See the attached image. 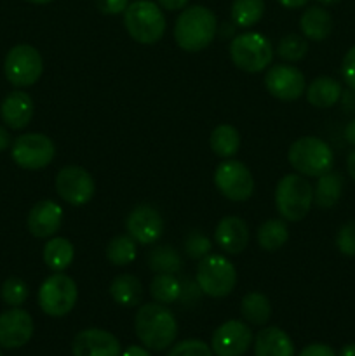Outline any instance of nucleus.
I'll return each instance as SVG.
<instances>
[{
	"label": "nucleus",
	"mask_w": 355,
	"mask_h": 356,
	"mask_svg": "<svg viewBox=\"0 0 355 356\" xmlns=\"http://www.w3.org/2000/svg\"><path fill=\"white\" fill-rule=\"evenodd\" d=\"M336 247L343 256H355V221L341 226L336 235Z\"/></svg>",
	"instance_id": "4c0bfd02"
},
{
	"label": "nucleus",
	"mask_w": 355,
	"mask_h": 356,
	"mask_svg": "<svg viewBox=\"0 0 355 356\" xmlns=\"http://www.w3.org/2000/svg\"><path fill=\"white\" fill-rule=\"evenodd\" d=\"M56 193L73 207H82L93 200L96 193V183L89 170L79 165L63 167L56 176Z\"/></svg>",
	"instance_id": "9b49d317"
},
{
	"label": "nucleus",
	"mask_w": 355,
	"mask_h": 356,
	"mask_svg": "<svg viewBox=\"0 0 355 356\" xmlns=\"http://www.w3.org/2000/svg\"><path fill=\"white\" fill-rule=\"evenodd\" d=\"M127 233L143 245H152L162 236L164 219L157 209L152 205H138L129 212L125 219Z\"/></svg>",
	"instance_id": "2eb2a0df"
},
{
	"label": "nucleus",
	"mask_w": 355,
	"mask_h": 356,
	"mask_svg": "<svg viewBox=\"0 0 355 356\" xmlns=\"http://www.w3.org/2000/svg\"><path fill=\"white\" fill-rule=\"evenodd\" d=\"M212 249V243L207 236L202 235L200 232H191L184 240V252L191 259L200 261L202 257L207 256Z\"/></svg>",
	"instance_id": "c9c22d12"
},
{
	"label": "nucleus",
	"mask_w": 355,
	"mask_h": 356,
	"mask_svg": "<svg viewBox=\"0 0 355 356\" xmlns=\"http://www.w3.org/2000/svg\"><path fill=\"white\" fill-rule=\"evenodd\" d=\"M188 2L190 0H157V3L166 10H183Z\"/></svg>",
	"instance_id": "79ce46f5"
},
{
	"label": "nucleus",
	"mask_w": 355,
	"mask_h": 356,
	"mask_svg": "<svg viewBox=\"0 0 355 356\" xmlns=\"http://www.w3.org/2000/svg\"><path fill=\"white\" fill-rule=\"evenodd\" d=\"M287 160L292 169L305 177H320L333 170L334 153L324 139L315 136L299 138L289 146Z\"/></svg>",
	"instance_id": "39448f33"
},
{
	"label": "nucleus",
	"mask_w": 355,
	"mask_h": 356,
	"mask_svg": "<svg viewBox=\"0 0 355 356\" xmlns=\"http://www.w3.org/2000/svg\"><path fill=\"white\" fill-rule=\"evenodd\" d=\"M26 2H30V3H37V6H44V3L52 2V0H26Z\"/></svg>",
	"instance_id": "603ef678"
},
{
	"label": "nucleus",
	"mask_w": 355,
	"mask_h": 356,
	"mask_svg": "<svg viewBox=\"0 0 355 356\" xmlns=\"http://www.w3.org/2000/svg\"><path fill=\"white\" fill-rule=\"evenodd\" d=\"M347 172L355 181V149H352L347 156Z\"/></svg>",
	"instance_id": "de8ad7c7"
},
{
	"label": "nucleus",
	"mask_w": 355,
	"mask_h": 356,
	"mask_svg": "<svg viewBox=\"0 0 355 356\" xmlns=\"http://www.w3.org/2000/svg\"><path fill=\"white\" fill-rule=\"evenodd\" d=\"M0 296H2V301L7 306L19 308L28 299V285L21 278H7L2 284V289H0Z\"/></svg>",
	"instance_id": "f704fd0d"
},
{
	"label": "nucleus",
	"mask_w": 355,
	"mask_h": 356,
	"mask_svg": "<svg viewBox=\"0 0 355 356\" xmlns=\"http://www.w3.org/2000/svg\"><path fill=\"white\" fill-rule=\"evenodd\" d=\"M214 184L219 193L232 202H246L254 191L251 170L239 160H225L214 170Z\"/></svg>",
	"instance_id": "f8f14e48"
},
{
	"label": "nucleus",
	"mask_w": 355,
	"mask_h": 356,
	"mask_svg": "<svg viewBox=\"0 0 355 356\" xmlns=\"http://www.w3.org/2000/svg\"><path fill=\"white\" fill-rule=\"evenodd\" d=\"M63 225L61 205L52 200H42L31 207L28 212L26 226L28 232L35 238H51L59 232Z\"/></svg>",
	"instance_id": "a211bd4d"
},
{
	"label": "nucleus",
	"mask_w": 355,
	"mask_h": 356,
	"mask_svg": "<svg viewBox=\"0 0 355 356\" xmlns=\"http://www.w3.org/2000/svg\"><path fill=\"white\" fill-rule=\"evenodd\" d=\"M138 339L150 351H164L173 346L178 337V322L166 305L148 302L138 309L134 318Z\"/></svg>",
	"instance_id": "f257e3e1"
},
{
	"label": "nucleus",
	"mask_w": 355,
	"mask_h": 356,
	"mask_svg": "<svg viewBox=\"0 0 355 356\" xmlns=\"http://www.w3.org/2000/svg\"><path fill=\"white\" fill-rule=\"evenodd\" d=\"M317 2H319L322 7H327V6H336L340 0H317Z\"/></svg>",
	"instance_id": "3c124183"
},
{
	"label": "nucleus",
	"mask_w": 355,
	"mask_h": 356,
	"mask_svg": "<svg viewBox=\"0 0 355 356\" xmlns=\"http://www.w3.org/2000/svg\"><path fill=\"white\" fill-rule=\"evenodd\" d=\"M209 145H211L212 153L219 159H232L237 155L240 148V136L233 125L221 124L211 132L209 138Z\"/></svg>",
	"instance_id": "bb28decb"
},
{
	"label": "nucleus",
	"mask_w": 355,
	"mask_h": 356,
	"mask_svg": "<svg viewBox=\"0 0 355 356\" xmlns=\"http://www.w3.org/2000/svg\"><path fill=\"white\" fill-rule=\"evenodd\" d=\"M2 122L13 131H21L26 127L33 117V101L23 90H14L3 97L0 104Z\"/></svg>",
	"instance_id": "aec40b11"
},
{
	"label": "nucleus",
	"mask_w": 355,
	"mask_h": 356,
	"mask_svg": "<svg viewBox=\"0 0 355 356\" xmlns=\"http://www.w3.org/2000/svg\"><path fill=\"white\" fill-rule=\"evenodd\" d=\"M33 318L21 308H13L0 315V348L17 350L33 336Z\"/></svg>",
	"instance_id": "dca6fc26"
},
{
	"label": "nucleus",
	"mask_w": 355,
	"mask_h": 356,
	"mask_svg": "<svg viewBox=\"0 0 355 356\" xmlns=\"http://www.w3.org/2000/svg\"><path fill=\"white\" fill-rule=\"evenodd\" d=\"M345 139L355 148V118H352L345 127Z\"/></svg>",
	"instance_id": "c03bdc74"
},
{
	"label": "nucleus",
	"mask_w": 355,
	"mask_h": 356,
	"mask_svg": "<svg viewBox=\"0 0 355 356\" xmlns=\"http://www.w3.org/2000/svg\"><path fill=\"white\" fill-rule=\"evenodd\" d=\"M299 30L308 40H326L333 31V16L322 6L308 7L299 17Z\"/></svg>",
	"instance_id": "4be33fe9"
},
{
	"label": "nucleus",
	"mask_w": 355,
	"mask_h": 356,
	"mask_svg": "<svg viewBox=\"0 0 355 356\" xmlns=\"http://www.w3.org/2000/svg\"><path fill=\"white\" fill-rule=\"evenodd\" d=\"M254 356H294V344L282 329L267 327L254 337Z\"/></svg>",
	"instance_id": "412c9836"
},
{
	"label": "nucleus",
	"mask_w": 355,
	"mask_h": 356,
	"mask_svg": "<svg viewBox=\"0 0 355 356\" xmlns=\"http://www.w3.org/2000/svg\"><path fill=\"white\" fill-rule=\"evenodd\" d=\"M124 24L132 40L138 44H157L166 33V16L162 7L152 0H134L124 10Z\"/></svg>",
	"instance_id": "20e7f679"
},
{
	"label": "nucleus",
	"mask_w": 355,
	"mask_h": 356,
	"mask_svg": "<svg viewBox=\"0 0 355 356\" xmlns=\"http://www.w3.org/2000/svg\"><path fill=\"white\" fill-rule=\"evenodd\" d=\"M136 240L131 235H117L108 242L106 259L115 266H127L136 259Z\"/></svg>",
	"instance_id": "2f4dec72"
},
{
	"label": "nucleus",
	"mask_w": 355,
	"mask_h": 356,
	"mask_svg": "<svg viewBox=\"0 0 355 356\" xmlns=\"http://www.w3.org/2000/svg\"><path fill=\"white\" fill-rule=\"evenodd\" d=\"M265 87L277 99L296 101L306 89L305 75L296 66L274 65L265 75Z\"/></svg>",
	"instance_id": "4468645a"
},
{
	"label": "nucleus",
	"mask_w": 355,
	"mask_h": 356,
	"mask_svg": "<svg viewBox=\"0 0 355 356\" xmlns=\"http://www.w3.org/2000/svg\"><path fill=\"white\" fill-rule=\"evenodd\" d=\"M343 193V177L340 172L322 174L317 177V184L313 186V204L320 209H333L340 202Z\"/></svg>",
	"instance_id": "b1692460"
},
{
	"label": "nucleus",
	"mask_w": 355,
	"mask_h": 356,
	"mask_svg": "<svg viewBox=\"0 0 355 356\" xmlns=\"http://www.w3.org/2000/svg\"><path fill=\"white\" fill-rule=\"evenodd\" d=\"M230 59L242 72L260 73L271 66L274 45L258 31L240 33L230 42Z\"/></svg>",
	"instance_id": "423d86ee"
},
{
	"label": "nucleus",
	"mask_w": 355,
	"mask_h": 356,
	"mask_svg": "<svg viewBox=\"0 0 355 356\" xmlns=\"http://www.w3.org/2000/svg\"><path fill=\"white\" fill-rule=\"evenodd\" d=\"M313 205V186L301 174H285L275 188V207L284 221L298 222Z\"/></svg>",
	"instance_id": "7ed1b4c3"
},
{
	"label": "nucleus",
	"mask_w": 355,
	"mask_h": 356,
	"mask_svg": "<svg viewBox=\"0 0 355 356\" xmlns=\"http://www.w3.org/2000/svg\"><path fill=\"white\" fill-rule=\"evenodd\" d=\"M340 356H355V344H347L341 348Z\"/></svg>",
	"instance_id": "8fccbe9b"
},
{
	"label": "nucleus",
	"mask_w": 355,
	"mask_h": 356,
	"mask_svg": "<svg viewBox=\"0 0 355 356\" xmlns=\"http://www.w3.org/2000/svg\"><path fill=\"white\" fill-rule=\"evenodd\" d=\"M253 344V332L240 320H228L214 330L211 350L216 356H244Z\"/></svg>",
	"instance_id": "ddd939ff"
},
{
	"label": "nucleus",
	"mask_w": 355,
	"mask_h": 356,
	"mask_svg": "<svg viewBox=\"0 0 355 356\" xmlns=\"http://www.w3.org/2000/svg\"><path fill=\"white\" fill-rule=\"evenodd\" d=\"M122 356H152L150 355L148 348H143V346H129L127 350L122 353Z\"/></svg>",
	"instance_id": "37998d69"
},
{
	"label": "nucleus",
	"mask_w": 355,
	"mask_h": 356,
	"mask_svg": "<svg viewBox=\"0 0 355 356\" xmlns=\"http://www.w3.org/2000/svg\"><path fill=\"white\" fill-rule=\"evenodd\" d=\"M240 313L251 325H265L271 316L270 299L261 292H249L247 296H244L242 302H240Z\"/></svg>",
	"instance_id": "c85d7f7f"
},
{
	"label": "nucleus",
	"mask_w": 355,
	"mask_h": 356,
	"mask_svg": "<svg viewBox=\"0 0 355 356\" xmlns=\"http://www.w3.org/2000/svg\"><path fill=\"white\" fill-rule=\"evenodd\" d=\"M221 35L223 37H232L233 38V31H235V28H233V23H223L221 24Z\"/></svg>",
	"instance_id": "09e8293b"
},
{
	"label": "nucleus",
	"mask_w": 355,
	"mask_h": 356,
	"mask_svg": "<svg viewBox=\"0 0 355 356\" xmlns=\"http://www.w3.org/2000/svg\"><path fill=\"white\" fill-rule=\"evenodd\" d=\"M44 263L51 271H65L70 268L75 257V249L70 240L63 238V236H51L47 243L44 245Z\"/></svg>",
	"instance_id": "a878e982"
},
{
	"label": "nucleus",
	"mask_w": 355,
	"mask_h": 356,
	"mask_svg": "<svg viewBox=\"0 0 355 356\" xmlns=\"http://www.w3.org/2000/svg\"><path fill=\"white\" fill-rule=\"evenodd\" d=\"M44 61L40 52L28 44L14 45L3 61L6 79L14 87H30L42 76Z\"/></svg>",
	"instance_id": "1a4fd4ad"
},
{
	"label": "nucleus",
	"mask_w": 355,
	"mask_h": 356,
	"mask_svg": "<svg viewBox=\"0 0 355 356\" xmlns=\"http://www.w3.org/2000/svg\"><path fill=\"white\" fill-rule=\"evenodd\" d=\"M148 266L155 273L174 275L181 270V257L171 245H159L148 254Z\"/></svg>",
	"instance_id": "473e14b6"
},
{
	"label": "nucleus",
	"mask_w": 355,
	"mask_h": 356,
	"mask_svg": "<svg viewBox=\"0 0 355 356\" xmlns=\"http://www.w3.org/2000/svg\"><path fill=\"white\" fill-rule=\"evenodd\" d=\"M56 155V146L51 138L38 132L23 134L13 143L10 156L21 169L40 170L52 162Z\"/></svg>",
	"instance_id": "9d476101"
},
{
	"label": "nucleus",
	"mask_w": 355,
	"mask_h": 356,
	"mask_svg": "<svg viewBox=\"0 0 355 356\" xmlns=\"http://www.w3.org/2000/svg\"><path fill=\"white\" fill-rule=\"evenodd\" d=\"M306 101L315 108H331L343 96V87L333 76H317L305 89Z\"/></svg>",
	"instance_id": "5701e85b"
},
{
	"label": "nucleus",
	"mask_w": 355,
	"mask_h": 356,
	"mask_svg": "<svg viewBox=\"0 0 355 356\" xmlns=\"http://www.w3.org/2000/svg\"><path fill=\"white\" fill-rule=\"evenodd\" d=\"M108 292H110L111 299L118 306H124V308H134L143 299V285L134 275H118V277H115L111 280Z\"/></svg>",
	"instance_id": "393cba45"
},
{
	"label": "nucleus",
	"mask_w": 355,
	"mask_h": 356,
	"mask_svg": "<svg viewBox=\"0 0 355 356\" xmlns=\"http://www.w3.org/2000/svg\"><path fill=\"white\" fill-rule=\"evenodd\" d=\"M341 76H343L345 83L352 90H355V45L348 49L343 61H341Z\"/></svg>",
	"instance_id": "58836bf2"
},
{
	"label": "nucleus",
	"mask_w": 355,
	"mask_h": 356,
	"mask_svg": "<svg viewBox=\"0 0 355 356\" xmlns=\"http://www.w3.org/2000/svg\"><path fill=\"white\" fill-rule=\"evenodd\" d=\"M265 14V0H233L232 23L239 28H251L261 21Z\"/></svg>",
	"instance_id": "c756f323"
},
{
	"label": "nucleus",
	"mask_w": 355,
	"mask_h": 356,
	"mask_svg": "<svg viewBox=\"0 0 355 356\" xmlns=\"http://www.w3.org/2000/svg\"><path fill=\"white\" fill-rule=\"evenodd\" d=\"M277 2L285 9H299V7L306 6L310 0H277Z\"/></svg>",
	"instance_id": "a18cd8bd"
},
{
	"label": "nucleus",
	"mask_w": 355,
	"mask_h": 356,
	"mask_svg": "<svg viewBox=\"0 0 355 356\" xmlns=\"http://www.w3.org/2000/svg\"><path fill=\"white\" fill-rule=\"evenodd\" d=\"M258 245L267 252H275L289 240V229L284 219H268L258 228Z\"/></svg>",
	"instance_id": "cd10ccee"
},
{
	"label": "nucleus",
	"mask_w": 355,
	"mask_h": 356,
	"mask_svg": "<svg viewBox=\"0 0 355 356\" xmlns=\"http://www.w3.org/2000/svg\"><path fill=\"white\" fill-rule=\"evenodd\" d=\"M10 146V134L7 129H3L0 125V152H6L7 148Z\"/></svg>",
	"instance_id": "49530a36"
},
{
	"label": "nucleus",
	"mask_w": 355,
	"mask_h": 356,
	"mask_svg": "<svg viewBox=\"0 0 355 356\" xmlns=\"http://www.w3.org/2000/svg\"><path fill=\"white\" fill-rule=\"evenodd\" d=\"M73 356H122L117 337L103 329H86L72 343Z\"/></svg>",
	"instance_id": "f3484780"
},
{
	"label": "nucleus",
	"mask_w": 355,
	"mask_h": 356,
	"mask_svg": "<svg viewBox=\"0 0 355 356\" xmlns=\"http://www.w3.org/2000/svg\"><path fill=\"white\" fill-rule=\"evenodd\" d=\"M198 289L205 296L214 299L226 298L233 292L237 285L235 266L219 254H211L198 261L197 275H195Z\"/></svg>",
	"instance_id": "0eeeda50"
},
{
	"label": "nucleus",
	"mask_w": 355,
	"mask_h": 356,
	"mask_svg": "<svg viewBox=\"0 0 355 356\" xmlns=\"http://www.w3.org/2000/svg\"><path fill=\"white\" fill-rule=\"evenodd\" d=\"M298 356H336V353H334L333 348L327 346V344L315 343L306 346Z\"/></svg>",
	"instance_id": "a19ab883"
},
{
	"label": "nucleus",
	"mask_w": 355,
	"mask_h": 356,
	"mask_svg": "<svg viewBox=\"0 0 355 356\" xmlns=\"http://www.w3.org/2000/svg\"><path fill=\"white\" fill-rule=\"evenodd\" d=\"M94 6L101 14L117 16V14H122L127 9L129 0H94Z\"/></svg>",
	"instance_id": "ea45409f"
},
{
	"label": "nucleus",
	"mask_w": 355,
	"mask_h": 356,
	"mask_svg": "<svg viewBox=\"0 0 355 356\" xmlns=\"http://www.w3.org/2000/svg\"><path fill=\"white\" fill-rule=\"evenodd\" d=\"M0 356H2V353H0Z\"/></svg>",
	"instance_id": "864d4df0"
},
{
	"label": "nucleus",
	"mask_w": 355,
	"mask_h": 356,
	"mask_svg": "<svg viewBox=\"0 0 355 356\" xmlns=\"http://www.w3.org/2000/svg\"><path fill=\"white\" fill-rule=\"evenodd\" d=\"M150 294L160 305H173L181 296V284L174 275L157 273L150 284Z\"/></svg>",
	"instance_id": "7c9ffc66"
},
{
	"label": "nucleus",
	"mask_w": 355,
	"mask_h": 356,
	"mask_svg": "<svg viewBox=\"0 0 355 356\" xmlns=\"http://www.w3.org/2000/svg\"><path fill=\"white\" fill-rule=\"evenodd\" d=\"M167 356H212V350L200 339H187L174 344Z\"/></svg>",
	"instance_id": "e433bc0d"
},
{
	"label": "nucleus",
	"mask_w": 355,
	"mask_h": 356,
	"mask_svg": "<svg viewBox=\"0 0 355 356\" xmlns=\"http://www.w3.org/2000/svg\"><path fill=\"white\" fill-rule=\"evenodd\" d=\"M218 33L214 13L204 6L184 7L174 23V40L183 51H204Z\"/></svg>",
	"instance_id": "f03ea898"
},
{
	"label": "nucleus",
	"mask_w": 355,
	"mask_h": 356,
	"mask_svg": "<svg viewBox=\"0 0 355 356\" xmlns=\"http://www.w3.org/2000/svg\"><path fill=\"white\" fill-rule=\"evenodd\" d=\"M308 52V42L305 37L296 33H289L281 38L277 44V56L287 63H298Z\"/></svg>",
	"instance_id": "72a5a7b5"
},
{
	"label": "nucleus",
	"mask_w": 355,
	"mask_h": 356,
	"mask_svg": "<svg viewBox=\"0 0 355 356\" xmlns=\"http://www.w3.org/2000/svg\"><path fill=\"white\" fill-rule=\"evenodd\" d=\"M214 242L226 254H240L249 243V226L239 216H226L214 229Z\"/></svg>",
	"instance_id": "6ab92c4d"
},
{
	"label": "nucleus",
	"mask_w": 355,
	"mask_h": 356,
	"mask_svg": "<svg viewBox=\"0 0 355 356\" xmlns=\"http://www.w3.org/2000/svg\"><path fill=\"white\" fill-rule=\"evenodd\" d=\"M37 299L38 306L45 315L52 318H61L75 308L79 289L73 278H70L63 271H56L54 275L42 282Z\"/></svg>",
	"instance_id": "6e6552de"
}]
</instances>
